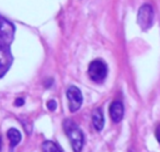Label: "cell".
<instances>
[{"label": "cell", "instance_id": "cell-1", "mask_svg": "<svg viewBox=\"0 0 160 152\" xmlns=\"http://www.w3.org/2000/svg\"><path fill=\"white\" fill-rule=\"evenodd\" d=\"M13 36V25L2 17H0V78H2L8 72L13 60L10 51Z\"/></svg>", "mask_w": 160, "mask_h": 152}, {"label": "cell", "instance_id": "cell-2", "mask_svg": "<svg viewBox=\"0 0 160 152\" xmlns=\"http://www.w3.org/2000/svg\"><path fill=\"white\" fill-rule=\"evenodd\" d=\"M62 128L70 140L73 152H81L83 147V132L81 131V129L71 119H65L62 123Z\"/></svg>", "mask_w": 160, "mask_h": 152}, {"label": "cell", "instance_id": "cell-3", "mask_svg": "<svg viewBox=\"0 0 160 152\" xmlns=\"http://www.w3.org/2000/svg\"><path fill=\"white\" fill-rule=\"evenodd\" d=\"M88 75L94 82L101 83L108 76V66L102 59H94L88 67Z\"/></svg>", "mask_w": 160, "mask_h": 152}, {"label": "cell", "instance_id": "cell-4", "mask_svg": "<svg viewBox=\"0 0 160 152\" xmlns=\"http://www.w3.org/2000/svg\"><path fill=\"white\" fill-rule=\"evenodd\" d=\"M153 9L150 5H142L138 10L137 14V23L140 29L146 31L149 30L153 24Z\"/></svg>", "mask_w": 160, "mask_h": 152}, {"label": "cell", "instance_id": "cell-5", "mask_svg": "<svg viewBox=\"0 0 160 152\" xmlns=\"http://www.w3.org/2000/svg\"><path fill=\"white\" fill-rule=\"evenodd\" d=\"M67 99H68V107L69 110L71 113L77 112L78 110H80L81 105H82L83 102V97H82V93L80 91V89H78L75 86H70L67 89Z\"/></svg>", "mask_w": 160, "mask_h": 152}, {"label": "cell", "instance_id": "cell-6", "mask_svg": "<svg viewBox=\"0 0 160 152\" xmlns=\"http://www.w3.org/2000/svg\"><path fill=\"white\" fill-rule=\"evenodd\" d=\"M110 117L113 120V123L118 124L123 119L124 116V105L121 101H114L111 103L109 107Z\"/></svg>", "mask_w": 160, "mask_h": 152}, {"label": "cell", "instance_id": "cell-7", "mask_svg": "<svg viewBox=\"0 0 160 152\" xmlns=\"http://www.w3.org/2000/svg\"><path fill=\"white\" fill-rule=\"evenodd\" d=\"M92 124H93V127L96 128V130H98V131H101L103 129L104 116H103V112L100 107L96 108L92 113Z\"/></svg>", "mask_w": 160, "mask_h": 152}, {"label": "cell", "instance_id": "cell-8", "mask_svg": "<svg viewBox=\"0 0 160 152\" xmlns=\"http://www.w3.org/2000/svg\"><path fill=\"white\" fill-rule=\"evenodd\" d=\"M7 137H8V140H9V142H10L11 149H13L16 145H18L19 142L21 141V139H22L21 132L19 131L17 128H10L7 132Z\"/></svg>", "mask_w": 160, "mask_h": 152}, {"label": "cell", "instance_id": "cell-9", "mask_svg": "<svg viewBox=\"0 0 160 152\" xmlns=\"http://www.w3.org/2000/svg\"><path fill=\"white\" fill-rule=\"evenodd\" d=\"M42 151L43 152H62V150H60V148L58 147L55 142L49 141V140H46L43 142Z\"/></svg>", "mask_w": 160, "mask_h": 152}, {"label": "cell", "instance_id": "cell-10", "mask_svg": "<svg viewBox=\"0 0 160 152\" xmlns=\"http://www.w3.org/2000/svg\"><path fill=\"white\" fill-rule=\"evenodd\" d=\"M47 108H48L51 112H54V110L57 108V103H56L55 100H49L47 102Z\"/></svg>", "mask_w": 160, "mask_h": 152}, {"label": "cell", "instance_id": "cell-11", "mask_svg": "<svg viewBox=\"0 0 160 152\" xmlns=\"http://www.w3.org/2000/svg\"><path fill=\"white\" fill-rule=\"evenodd\" d=\"M155 136H156V139L158 140V142L160 143V124L157 126V128H156V130H155Z\"/></svg>", "mask_w": 160, "mask_h": 152}, {"label": "cell", "instance_id": "cell-12", "mask_svg": "<svg viewBox=\"0 0 160 152\" xmlns=\"http://www.w3.org/2000/svg\"><path fill=\"white\" fill-rule=\"evenodd\" d=\"M23 104H24V100H23L22 97H19V99H17L16 102H14V105L16 106H22Z\"/></svg>", "mask_w": 160, "mask_h": 152}, {"label": "cell", "instance_id": "cell-13", "mask_svg": "<svg viewBox=\"0 0 160 152\" xmlns=\"http://www.w3.org/2000/svg\"><path fill=\"white\" fill-rule=\"evenodd\" d=\"M0 150H1V138H0Z\"/></svg>", "mask_w": 160, "mask_h": 152}]
</instances>
